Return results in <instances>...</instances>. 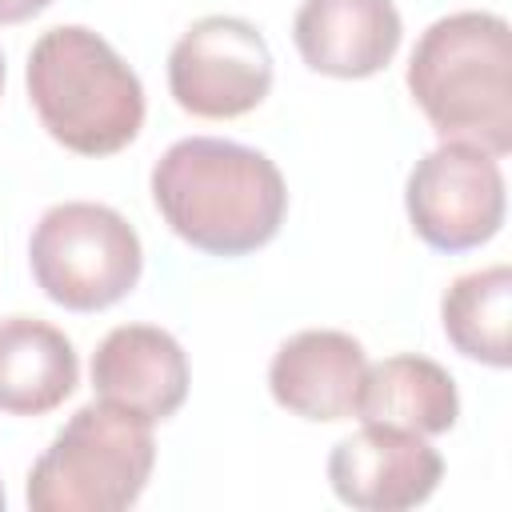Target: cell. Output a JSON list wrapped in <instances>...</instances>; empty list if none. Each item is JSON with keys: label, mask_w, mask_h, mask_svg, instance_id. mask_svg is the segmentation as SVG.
Returning <instances> with one entry per match:
<instances>
[{"label": "cell", "mask_w": 512, "mask_h": 512, "mask_svg": "<svg viewBox=\"0 0 512 512\" xmlns=\"http://www.w3.org/2000/svg\"><path fill=\"white\" fill-rule=\"evenodd\" d=\"M404 24L392 0H304L292 20L300 60L336 80H364L392 64Z\"/></svg>", "instance_id": "cell-10"}, {"label": "cell", "mask_w": 512, "mask_h": 512, "mask_svg": "<svg viewBox=\"0 0 512 512\" xmlns=\"http://www.w3.org/2000/svg\"><path fill=\"white\" fill-rule=\"evenodd\" d=\"M444 476L440 452L408 428L364 424L328 456V484L336 500L360 512H404L424 504Z\"/></svg>", "instance_id": "cell-8"}, {"label": "cell", "mask_w": 512, "mask_h": 512, "mask_svg": "<svg viewBox=\"0 0 512 512\" xmlns=\"http://www.w3.org/2000/svg\"><path fill=\"white\" fill-rule=\"evenodd\" d=\"M364 344L340 328H304L288 336L268 364V392L300 420H348L364 380Z\"/></svg>", "instance_id": "cell-11"}, {"label": "cell", "mask_w": 512, "mask_h": 512, "mask_svg": "<svg viewBox=\"0 0 512 512\" xmlns=\"http://www.w3.org/2000/svg\"><path fill=\"white\" fill-rule=\"evenodd\" d=\"M440 320H444L448 344L460 356L480 360L488 368H508L512 360V344H508L512 268L488 264V268L456 276L440 300Z\"/></svg>", "instance_id": "cell-14"}, {"label": "cell", "mask_w": 512, "mask_h": 512, "mask_svg": "<svg viewBox=\"0 0 512 512\" xmlns=\"http://www.w3.org/2000/svg\"><path fill=\"white\" fill-rule=\"evenodd\" d=\"M152 200L184 244L208 256H248L280 232L288 184L248 144L188 136L156 160Z\"/></svg>", "instance_id": "cell-1"}, {"label": "cell", "mask_w": 512, "mask_h": 512, "mask_svg": "<svg viewBox=\"0 0 512 512\" xmlns=\"http://www.w3.org/2000/svg\"><path fill=\"white\" fill-rule=\"evenodd\" d=\"M0 88H4V56H0Z\"/></svg>", "instance_id": "cell-16"}, {"label": "cell", "mask_w": 512, "mask_h": 512, "mask_svg": "<svg viewBox=\"0 0 512 512\" xmlns=\"http://www.w3.org/2000/svg\"><path fill=\"white\" fill-rule=\"evenodd\" d=\"M0 508H4V488H0Z\"/></svg>", "instance_id": "cell-17"}, {"label": "cell", "mask_w": 512, "mask_h": 512, "mask_svg": "<svg viewBox=\"0 0 512 512\" xmlns=\"http://www.w3.org/2000/svg\"><path fill=\"white\" fill-rule=\"evenodd\" d=\"M268 88V40L240 16H200L168 52V92L200 120H236L260 108Z\"/></svg>", "instance_id": "cell-7"}, {"label": "cell", "mask_w": 512, "mask_h": 512, "mask_svg": "<svg viewBox=\"0 0 512 512\" xmlns=\"http://www.w3.org/2000/svg\"><path fill=\"white\" fill-rule=\"evenodd\" d=\"M80 384L72 340L36 316L0 320V412L44 416L60 408Z\"/></svg>", "instance_id": "cell-12"}, {"label": "cell", "mask_w": 512, "mask_h": 512, "mask_svg": "<svg viewBox=\"0 0 512 512\" xmlns=\"http://www.w3.org/2000/svg\"><path fill=\"white\" fill-rule=\"evenodd\" d=\"M352 416H360L364 424H392L420 436H440L460 416V392L444 364L404 352L364 368Z\"/></svg>", "instance_id": "cell-13"}, {"label": "cell", "mask_w": 512, "mask_h": 512, "mask_svg": "<svg viewBox=\"0 0 512 512\" xmlns=\"http://www.w3.org/2000/svg\"><path fill=\"white\" fill-rule=\"evenodd\" d=\"M28 264L40 292L68 312H100L124 300L140 272L144 248L136 228L108 204H52L28 240Z\"/></svg>", "instance_id": "cell-5"}, {"label": "cell", "mask_w": 512, "mask_h": 512, "mask_svg": "<svg viewBox=\"0 0 512 512\" xmlns=\"http://www.w3.org/2000/svg\"><path fill=\"white\" fill-rule=\"evenodd\" d=\"M156 464L152 424L92 400L52 436L28 472L32 512H120L140 500Z\"/></svg>", "instance_id": "cell-4"}, {"label": "cell", "mask_w": 512, "mask_h": 512, "mask_svg": "<svg viewBox=\"0 0 512 512\" xmlns=\"http://www.w3.org/2000/svg\"><path fill=\"white\" fill-rule=\"evenodd\" d=\"M408 92L440 140L512 152V32L496 12H452L424 28Z\"/></svg>", "instance_id": "cell-2"}, {"label": "cell", "mask_w": 512, "mask_h": 512, "mask_svg": "<svg viewBox=\"0 0 512 512\" xmlns=\"http://www.w3.org/2000/svg\"><path fill=\"white\" fill-rule=\"evenodd\" d=\"M52 0H0V24H20V20H32L48 8Z\"/></svg>", "instance_id": "cell-15"}, {"label": "cell", "mask_w": 512, "mask_h": 512, "mask_svg": "<svg viewBox=\"0 0 512 512\" xmlns=\"http://www.w3.org/2000/svg\"><path fill=\"white\" fill-rule=\"evenodd\" d=\"M28 100L44 132L76 156H112L144 128V84L84 24L48 28L28 52Z\"/></svg>", "instance_id": "cell-3"}, {"label": "cell", "mask_w": 512, "mask_h": 512, "mask_svg": "<svg viewBox=\"0 0 512 512\" xmlns=\"http://www.w3.org/2000/svg\"><path fill=\"white\" fill-rule=\"evenodd\" d=\"M404 208L412 232L436 252H468L488 244L504 224L500 156L480 144L444 140L408 172Z\"/></svg>", "instance_id": "cell-6"}, {"label": "cell", "mask_w": 512, "mask_h": 512, "mask_svg": "<svg viewBox=\"0 0 512 512\" xmlns=\"http://www.w3.org/2000/svg\"><path fill=\"white\" fill-rule=\"evenodd\" d=\"M188 356L180 340L156 324H120L92 352L96 400L124 408L148 424L176 416L188 400Z\"/></svg>", "instance_id": "cell-9"}]
</instances>
